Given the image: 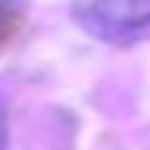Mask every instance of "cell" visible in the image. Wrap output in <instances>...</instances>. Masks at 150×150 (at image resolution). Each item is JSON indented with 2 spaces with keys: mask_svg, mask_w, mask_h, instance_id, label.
<instances>
[{
  "mask_svg": "<svg viewBox=\"0 0 150 150\" xmlns=\"http://www.w3.org/2000/svg\"><path fill=\"white\" fill-rule=\"evenodd\" d=\"M73 18L99 40H125L150 26V0H73Z\"/></svg>",
  "mask_w": 150,
  "mask_h": 150,
  "instance_id": "6da1fadb",
  "label": "cell"
},
{
  "mask_svg": "<svg viewBox=\"0 0 150 150\" xmlns=\"http://www.w3.org/2000/svg\"><path fill=\"white\" fill-rule=\"evenodd\" d=\"M0 150H7V121H4V103H0Z\"/></svg>",
  "mask_w": 150,
  "mask_h": 150,
  "instance_id": "7a4b0ae2",
  "label": "cell"
}]
</instances>
